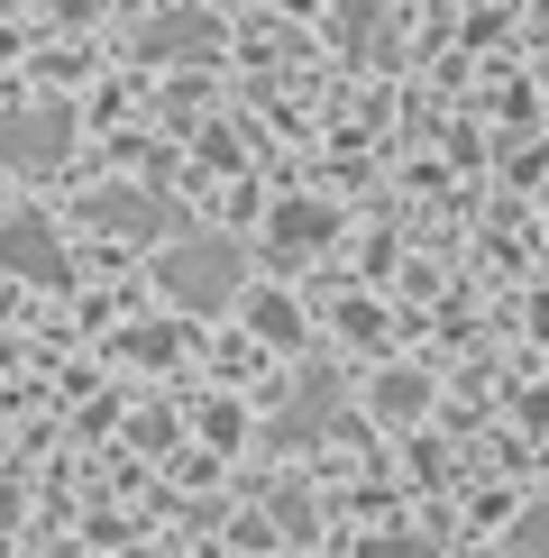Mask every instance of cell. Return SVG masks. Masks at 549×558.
<instances>
[{
	"label": "cell",
	"instance_id": "6da1fadb",
	"mask_svg": "<svg viewBox=\"0 0 549 558\" xmlns=\"http://www.w3.org/2000/svg\"><path fill=\"white\" fill-rule=\"evenodd\" d=\"M239 293V247L229 239H174L166 247V302L174 312H220Z\"/></svg>",
	"mask_w": 549,
	"mask_h": 558
},
{
	"label": "cell",
	"instance_id": "7a4b0ae2",
	"mask_svg": "<svg viewBox=\"0 0 549 558\" xmlns=\"http://www.w3.org/2000/svg\"><path fill=\"white\" fill-rule=\"evenodd\" d=\"M0 266L28 275V284H64V275H74V266H64V239H56V220H46V211H10V220H0Z\"/></svg>",
	"mask_w": 549,
	"mask_h": 558
},
{
	"label": "cell",
	"instance_id": "3957f363",
	"mask_svg": "<svg viewBox=\"0 0 549 558\" xmlns=\"http://www.w3.org/2000/svg\"><path fill=\"white\" fill-rule=\"evenodd\" d=\"M46 166H64V110L0 120V174H46Z\"/></svg>",
	"mask_w": 549,
	"mask_h": 558
},
{
	"label": "cell",
	"instance_id": "277c9868",
	"mask_svg": "<svg viewBox=\"0 0 549 558\" xmlns=\"http://www.w3.org/2000/svg\"><path fill=\"white\" fill-rule=\"evenodd\" d=\"M83 220H101L110 239H156V229H166V202L137 193V183H101V193L83 202Z\"/></svg>",
	"mask_w": 549,
	"mask_h": 558
},
{
	"label": "cell",
	"instance_id": "5b68a950",
	"mask_svg": "<svg viewBox=\"0 0 549 558\" xmlns=\"http://www.w3.org/2000/svg\"><path fill=\"white\" fill-rule=\"evenodd\" d=\"M147 56H211V19H156Z\"/></svg>",
	"mask_w": 549,
	"mask_h": 558
},
{
	"label": "cell",
	"instance_id": "8992f818",
	"mask_svg": "<svg viewBox=\"0 0 549 558\" xmlns=\"http://www.w3.org/2000/svg\"><path fill=\"white\" fill-rule=\"evenodd\" d=\"M422 393H430L422 376H385V385H376V412H385V422H412V412H422Z\"/></svg>",
	"mask_w": 549,
	"mask_h": 558
},
{
	"label": "cell",
	"instance_id": "52a82bcc",
	"mask_svg": "<svg viewBox=\"0 0 549 558\" xmlns=\"http://www.w3.org/2000/svg\"><path fill=\"white\" fill-rule=\"evenodd\" d=\"M284 229H274V239L284 247H320V229H330V211H312V202H293V211H274Z\"/></svg>",
	"mask_w": 549,
	"mask_h": 558
},
{
	"label": "cell",
	"instance_id": "ba28073f",
	"mask_svg": "<svg viewBox=\"0 0 549 558\" xmlns=\"http://www.w3.org/2000/svg\"><path fill=\"white\" fill-rule=\"evenodd\" d=\"M247 320H257L266 339H303V320H293V302H274V293H257V302H247Z\"/></svg>",
	"mask_w": 549,
	"mask_h": 558
},
{
	"label": "cell",
	"instance_id": "9c48e42d",
	"mask_svg": "<svg viewBox=\"0 0 549 558\" xmlns=\"http://www.w3.org/2000/svg\"><path fill=\"white\" fill-rule=\"evenodd\" d=\"M513 558H549V504H540L532 522H522V541H513Z\"/></svg>",
	"mask_w": 549,
	"mask_h": 558
},
{
	"label": "cell",
	"instance_id": "30bf717a",
	"mask_svg": "<svg viewBox=\"0 0 549 558\" xmlns=\"http://www.w3.org/2000/svg\"><path fill=\"white\" fill-rule=\"evenodd\" d=\"M0 366H10V339H0Z\"/></svg>",
	"mask_w": 549,
	"mask_h": 558
}]
</instances>
